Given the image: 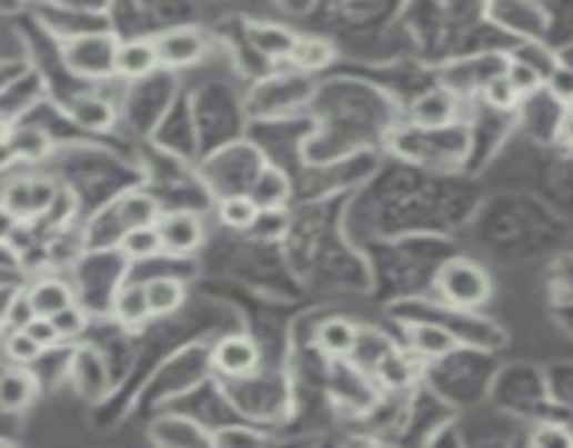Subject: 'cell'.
Returning a JSON list of instances; mask_svg holds the SVG:
<instances>
[{
    "instance_id": "obj_1",
    "label": "cell",
    "mask_w": 573,
    "mask_h": 448,
    "mask_svg": "<svg viewBox=\"0 0 573 448\" xmlns=\"http://www.w3.org/2000/svg\"><path fill=\"white\" fill-rule=\"evenodd\" d=\"M436 291L459 309H479L493 295V280L475 261L453 258L436 275Z\"/></svg>"
},
{
    "instance_id": "obj_2",
    "label": "cell",
    "mask_w": 573,
    "mask_h": 448,
    "mask_svg": "<svg viewBox=\"0 0 573 448\" xmlns=\"http://www.w3.org/2000/svg\"><path fill=\"white\" fill-rule=\"evenodd\" d=\"M121 42L112 34H79L64 42L62 57L70 73L81 79H107L115 73Z\"/></svg>"
},
{
    "instance_id": "obj_3",
    "label": "cell",
    "mask_w": 573,
    "mask_h": 448,
    "mask_svg": "<svg viewBox=\"0 0 573 448\" xmlns=\"http://www.w3.org/2000/svg\"><path fill=\"white\" fill-rule=\"evenodd\" d=\"M57 193L59 186L53 180H48V177H18V180L7 186L0 205H3L20 225H26V221L31 219H42V216L51 210Z\"/></svg>"
},
{
    "instance_id": "obj_4",
    "label": "cell",
    "mask_w": 573,
    "mask_h": 448,
    "mask_svg": "<svg viewBox=\"0 0 573 448\" xmlns=\"http://www.w3.org/2000/svg\"><path fill=\"white\" fill-rule=\"evenodd\" d=\"M210 361L227 379H243V376L255 372L258 365H261V348L247 333H230V337H224L215 345Z\"/></svg>"
},
{
    "instance_id": "obj_5",
    "label": "cell",
    "mask_w": 573,
    "mask_h": 448,
    "mask_svg": "<svg viewBox=\"0 0 573 448\" xmlns=\"http://www.w3.org/2000/svg\"><path fill=\"white\" fill-rule=\"evenodd\" d=\"M160 239H162V252H171V256H191L202 247L204 239V225L193 210H174V213H165L160 219Z\"/></svg>"
},
{
    "instance_id": "obj_6",
    "label": "cell",
    "mask_w": 573,
    "mask_h": 448,
    "mask_svg": "<svg viewBox=\"0 0 573 448\" xmlns=\"http://www.w3.org/2000/svg\"><path fill=\"white\" fill-rule=\"evenodd\" d=\"M157 53L165 68H191L208 53V40L193 29H171L157 37Z\"/></svg>"
},
{
    "instance_id": "obj_7",
    "label": "cell",
    "mask_w": 573,
    "mask_h": 448,
    "mask_svg": "<svg viewBox=\"0 0 573 448\" xmlns=\"http://www.w3.org/2000/svg\"><path fill=\"white\" fill-rule=\"evenodd\" d=\"M37 392H40V381L31 367H0V409L3 412H23L34 404Z\"/></svg>"
},
{
    "instance_id": "obj_8",
    "label": "cell",
    "mask_w": 573,
    "mask_h": 448,
    "mask_svg": "<svg viewBox=\"0 0 573 448\" xmlns=\"http://www.w3.org/2000/svg\"><path fill=\"white\" fill-rule=\"evenodd\" d=\"M31 309L37 317H57L59 311L70 309L76 303V291L62 278H37L34 283L26 286Z\"/></svg>"
},
{
    "instance_id": "obj_9",
    "label": "cell",
    "mask_w": 573,
    "mask_h": 448,
    "mask_svg": "<svg viewBox=\"0 0 573 448\" xmlns=\"http://www.w3.org/2000/svg\"><path fill=\"white\" fill-rule=\"evenodd\" d=\"M250 197L261 208V213H280L291 197L289 175L283 169H278V166H267L252 180Z\"/></svg>"
},
{
    "instance_id": "obj_10",
    "label": "cell",
    "mask_w": 573,
    "mask_h": 448,
    "mask_svg": "<svg viewBox=\"0 0 573 448\" xmlns=\"http://www.w3.org/2000/svg\"><path fill=\"white\" fill-rule=\"evenodd\" d=\"M160 64V53H157V42L138 37V40H127L118 48V64L115 73L123 79H143L154 73Z\"/></svg>"
},
{
    "instance_id": "obj_11",
    "label": "cell",
    "mask_w": 573,
    "mask_h": 448,
    "mask_svg": "<svg viewBox=\"0 0 573 448\" xmlns=\"http://www.w3.org/2000/svg\"><path fill=\"white\" fill-rule=\"evenodd\" d=\"M115 216H118V225H121L123 230L154 228V225H160V219H162L160 202H157V199L145 191L123 193L115 205Z\"/></svg>"
},
{
    "instance_id": "obj_12",
    "label": "cell",
    "mask_w": 573,
    "mask_h": 448,
    "mask_svg": "<svg viewBox=\"0 0 573 448\" xmlns=\"http://www.w3.org/2000/svg\"><path fill=\"white\" fill-rule=\"evenodd\" d=\"M145 300H149L151 317H169L185 303L188 289L180 278L174 275H154L143 283Z\"/></svg>"
},
{
    "instance_id": "obj_13",
    "label": "cell",
    "mask_w": 573,
    "mask_h": 448,
    "mask_svg": "<svg viewBox=\"0 0 573 448\" xmlns=\"http://www.w3.org/2000/svg\"><path fill=\"white\" fill-rule=\"evenodd\" d=\"M456 118V99L448 90H431L412 104V121L420 129H442Z\"/></svg>"
},
{
    "instance_id": "obj_14",
    "label": "cell",
    "mask_w": 573,
    "mask_h": 448,
    "mask_svg": "<svg viewBox=\"0 0 573 448\" xmlns=\"http://www.w3.org/2000/svg\"><path fill=\"white\" fill-rule=\"evenodd\" d=\"M359 326L344 317H331V320H324L316 331V342L319 348L324 350L328 356H350L355 348H359Z\"/></svg>"
},
{
    "instance_id": "obj_15",
    "label": "cell",
    "mask_w": 573,
    "mask_h": 448,
    "mask_svg": "<svg viewBox=\"0 0 573 448\" xmlns=\"http://www.w3.org/2000/svg\"><path fill=\"white\" fill-rule=\"evenodd\" d=\"M68 116L88 132H107L115 121V110L101 96H76L68 104Z\"/></svg>"
},
{
    "instance_id": "obj_16",
    "label": "cell",
    "mask_w": 573,
    "mask_h": 448,
    "mask_svg": "<svg viewBox=\"0 0 573 448\" xmlns=\"http://www.w3.org/2000/svg\"><path fill=\"white\" fill-rule=\"evenodd\" d=\"M7 143L12 149L14 160H23V163H40L53 149L51 135L37 127H14Z\"/></svg>"
},
{
    "instance_id": "obj_17",
    "label": "cell",
    "mask_w": 573,
    "mask_h": 448,
    "mask_svg": "<svg viewBox=\"0 0 573 448\" xmlns=\"http://www.w3.org/2000/svg\"><path fill=\"white\" fill-rule=\"evenodd\" d=\"M112 311H115V320L123 322L127 328H138L145 320H151L143 283H129L123 289H118L115 300H112Z\"/></svg>"
},
{
    "instance_id": "obj_18",
    "label": "cell",
    "mask_w": 573,
    "mask_h": 448,
    "mask_svg": "<svg viewBox=\"0 0 573 448\" xmlns=\"http://www.w3.org/2000/svg\"><path fill=\"white\" fill-rule=\"evenodd\" d=\"M219 221L230 230H252L261 221V208L252 202L250 193H232L219 202Z\"/></svg>"
},
{
    "instance_id": "obj_19",
    "label": "cell",
    "mask_w": 573,
    "mask_h": 448,
    "mask_svg": "<svg viewBox=\"0 0 573 448\" xmlns=\"http://www.w3.org/2000/svg\"><path fill=\"white\" fill-rule=\"evenodd\" d=\"M333 57H336V51H333L331 42L322 40V37H296L289 62L294 64V68L311 73V70L328 68V64L333 62Z\"/></svg>"
},
{
    "instance_id": "obj_20",
    "label": "cell",
    "mask_w": 573,
    "mask_h": 448,
    "mask_svg": "<svg viewBox=\"0 0 573 448\" xmlns=\"http://www.w3.org/2000/svg\"><path fill=\"white\" fill-rule=\"evenodd\" d=\"M412 348L423 359H445L459 348V339L440 326H418L412 331Z\"/></svg>"
},
{
    "instance_id": "obj_21",
    "label": "cell",
    "mask_w": 573,
    "mask_h": 448,
    "mask_svg": "<svg viewBox=\"0 0 573 448\" xmlns=\"http://www.w3.org/2000/svg\"><path fill=\"white\" fill-rule=\"evenodd\" d=\"M118 250L129 258V261H145V258H154L162 252V239L160 228H134L123 230L121 239H118Z\"/></svg>"
},
{
    "instance_id": "obj_22",
    "label": "cell",
    "mask_w": 573,
    "mask_h": 448,
    "mask_svg": "<svg viewBox=\"0 0 573 448\" xmlns=\"http://www.w3.org/2000/svg\"><path fill=\"white\" fill-rule=\"evenodd\" d=\"M250 40H252V46L263 53V57L289 59L291 48H294V42H296V34H291V31L283 29V26L267 23V26H250Z\"/></svg>"
},
{
    "instance_id": "obj_23",
    "label": "cell",
    "mask_w": 573,
    "mask_h": 448,
    "mask_svg": "<svg viewBox=\"0 0 573 448\" xmlns=\"http://www.w3.org/2000/svg\"><path fill=\"white\" fill-rule=\"evenodd\" d=\"M501 70H504V77L510 79V84L515 88V93L521 96V99H526V96L537 93L540 88H545L543 73H540V70L534 68L532 62H526L523 57H512Z\"/></svg>"
},
{
    "instance_id": "obj_24",
    "label": "cell",
    "mask_w": 573,
    "mask_h": 448,
    "mask_svg": "<svg viewBox=\"0 0 573 448\" xmlns=\"http://www.w3.org/2000/svg\"><path fill=\"white\" fill-rule=\"evenodd\" d=\"M3 356L14 367H34L46 356V350L26 331H7L3 333Z\"/></svg>"
},
{
    "instance_id": "obj_25",
    "label": "cell",
    "mask_w": 573,
    "mask_h": 448,
    "mask_svg": "<svg viewBox=\"0 0 573 448\" xmlns=\"http://www.w3.org/2000/svg\"><path fill=\"white\" fill-rule=\"evenodd\" d=\"M481 96H484L486 107L499 112H510L521 104V96L515 93V88L510 84V79L504 77V70L495 73L493 79H486L484 88H481Z\"/></svg>"
},
{
    "instance_id": "obj_26",
    "label": "cell",
    "mask_w": 573,
    "mask_h": 448,
    "mask_svg": "<svg viewBox=\"0 0 573 448\" xmlns=\"http://www.w3.org/2000/svg\"><path fill=\"white\" fill-rule=\"evenodd\" d=\"M378 372H381L383 385L394 387V390H400V387H405V385H412V379H414V367L409 365V359H403V356H398V354L378 359Z\"/></svg>"
},
{
    "instance_id": "obj_27",
    "label": "cell",
    "mask_w": 573,
    "mask_h": 448,
    "mask_svg": "<svg viewBox=\"0 0 573 448\" xmlns=\"http://www.w3.org/2000/svg\"><path fill=\"white\" fill-rule=\"evenodd\" d=\"M529 448H573V431L562 424H540L529 435Z\"/></svg>"
},
{
    "instance_id": "obj_28",
    "label": "cell",
    "mask_w": 573,
    "mask_h": 448,
    "mask_svg": "<svg viewBox=\"0 0 573 448\" xmlns=\"http://www.w3.org/2000/svg\"><path fill=\"white\" fill-rule=\"evenodd\" d=\"M51 320H53V326H57L62 342H64V339H79L81 333L88 331V322H90L88 311L81 309L79 303H73L70 309L59 311V315L51 317Z\"/></svg>"
},
{
    "instance_id": "obj_29",
    "label": "cell",
    "mask_w": 573,
    "mask_h": 448,
    "mask_svg": "<svg viewBox=\"0 0 573 448\" xmlns=\"http://www.w3.org/2000/svg\"><path fill=\"white\" fill-rule=\"evenodd\" d=\"M545 90L554 96L556 101L571 107L573 104V68L571 64H556L545 79Z\"/></svg>"
},
{
    "instance_id": "obj_30",
    "label": "cell",
    "mask_w": 573,
    "mask_h": 448,
    "mask_svg": "<svg viewBox=\"0 0 573 448\" xmlns=\"http://www.w3.org/2000/svg\"><path fill=\"white\" fill-rule=\"evenodd\" d=\"M26 333H29L31 339H34L37 345H40L42 350H53L57 348L59 342H62V337H59V331H57V326H53V320L51 317H34V320L29 322V326L23 328Z\"/></svg>"
},
{
    "instance_id": "obj_31",
    "label": "cell",
    "mask_w": 573,
    "mask_h": 448,
    "mask_svg": "<svg viewBox=\"0 0 573 448\" xmlns=\"http://www.w3.org/2000/svg\"><path fill=\"white\" fill-rule=\"evenodd\" d=\"M215 448H267L255 431L241 429H221L215 435Z\"/></svg>"
},
{
    "instance_id": "obj_32",
    "label": "cell",
    "mask_w": 573,
    "mask_h": 448,
    "mask_svg": "<svg viewBox=\"0 0 573 448\" xmlns=\"http://www.w3.org/2000/svg\"><path fill=\"white\" fill-rule=\"evenodd\" d=\"M34 309H31L29 297H26V289L23 295L18 297V303L12 306V311H9V320H7V331H23L26 326H29L31 320H34Z\"/></svg>"
},
{
    "instance_id": "obj_33",
    "label": "cell",
    "mask_w": 573,
    "mask_h": 448,
    "mask_svg": "<svg viewBox=\"0 0 573 448\" xmlns=\"http://www.w3.org/2000/svg\"><path fill=\"white\" fill-rule=\"evenodd\" d=\"M20 295H23V286H0V328H7L9 311L18 303Z\"/></svg>"
},
{
    "instance_id": "obj_34",
    "label": "cell",
    "mask_w": 573,
    "mask_h": 448,
    "mask_svg": "<svg viewBox=\"0 0 573 448\" xmlns=\"http://www.w3.org/2000/svg\"><path fill=\"white\" fill-rule=\"evenodd\" d=\"M18 228H20V221L14 219L12 213H9L7 208H3V205H0V241H12V236L18 233Z\"/></svg>"
},
{
    "instance_id": "obj_35",
    "label": "cell",
    "mask_w": 573,
    "mask_h": 448,
    "mask_svg": "<svg viewBox=\"0 0 573 448\" xmlns=\"http://www.w3.org/2000/svg\"><path fill=\"white\" fill-rule=\"evenodd\" d=\"M12 163H14V155H12V149H9V143H0V171Z\"/></svg>"
},
{
    "instance_id": "obj_36",
    "label": "cell",
    "mask_w": 573,
    "mask_h": 448,
    "mask_svg": "<svg viewBox=\"0 0 573 448\" xmlns=\"http://www.w3.org/2000/svg\"><path fill=\"white\" fill-rule=\"evenodd\" d=\"M12 129H14L12 121H9V118L0 112V143H7L9 135H12Z\"/></svg>"
},
{
    "instance_id": "obj_37",
    "label": "cell",
    "mask_w": 573,
    "mask_h": 448,
    "mask_svg": "<svg viewBox=\"0 0 573 448\" xmlns=\"http://www.w3.org/2000/svg\"><path fill=\"white\" fill-rule=\"evenodd\" d=\"M562 135H565L567 143H573V112L565 118V127H562Z\"/></svg>"
},
{
    "instance_id": "obj_38",
    "label": "cell",
    "mask_w": 573,
    "mask_h": 448,
    "mask_svg": "<svg viewBox=\"0 0 573 448\" xmlns=\"http://www.w3.org/2000/svg\"><path fill=\"white\" fill-rule=\"evenodd\" d=\"M0 448H14V446H9V442H3V440H0Z\"/></svg>"
},
{
    "instance_id": "obj_39",
    "label": "cell",
    "mask_w": 573,
    "mask_h": 448,
    "mask_svg": "<svg viewBox=\"0 0 573 448\" xmlns=\"http://www.w3.org/2000/svg\"><path fill=\"white\" fill-rule=\"evenodd\" d=\"M571 112H573V104H571Z\"/></svg>"
}]
</instances>
